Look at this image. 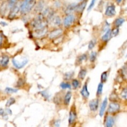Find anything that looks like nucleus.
<instances>
[{"mask_svg":"<svg viewBox=\"0 0 127 127\" xmlns=\"http://www.w3.org/2000/svg\"><path fill=\"white\" fill-rule=\"evenodd\" d=\"M31 26L35 30L41 29L47 27L48 21L42 14H39L36 18H35L31 22Z\"/></svg>","mask_w":127,"mask_h":127,"instance_id":"1","label":"nucleus"},{"mask_svg":"<svg viewBox=\"0 0 127 127\" xmlns=\"http://www.w3.org/2000/svg\"><path fill=\"white\" fill-rule=\"evenodd\" d=\"M35 4V0H24L20 6V11L21 14H27L32 9Z\"/></svg>","mask_w":127,"mask_h":127,"instance_id":"2","label":"nucleus"},{"mask_svg":"<svg viewBox=\"0 0 127 127\" xmlns=\"http://www.w3.org/2000/svg\"><path fill=\"white\" fill-rule=\"evenodd\" d=\"M28 62V59L26 57L22 56H17L12 60V64L17 69H21L24 67Z\"/></svg>","mask_w":127,"mask_h":127,"instance_id":"3","label":"nucleus"},{"mask_svg":"<svg viewBox=\"0 0 127 127\" xmlns=\"http://www.w3.org/2000/svg\"><path fill=\"white\" fill-rule=\"evenodd\" d=\"M120 105L117 102H112L109 105V108H108V112L110 114H114L116 113L120 110Z\"/></svg>","mask_w":127,"mask_h":127,"instance_id":"4","label":"nucleus"},{"mask_svg":"<svg viewBox=\"0 0 127 127\" xmlns=\"http://www.w3.org/2000/svg\"><path fill=\"white\" fill-rule=\"evenodd\" d=\"M75 21V17L73 14H68L66 16L63 21V25L65 27H69Z\"/></svg>","mask_w":127,"mask_h":127,"instance_id":"5","label":"nucleus"},{"mask_svg":"<svg viewBox=\"0 0 127 127\" xmlns=\"http://www.w3.org/2000/svg\"><path fill=\"white\" fill-rule=\"evenodd\" d=\"M63 34V30L61 29H57L52 31L49 33V38L50 39H56L62 36Z\"/></svg>","mask_w":127,"mask_h":127,"instance_id":"6","label":"nucleus"},{"mask_svg":"<svg viewBox=\"0 0 127 127\" xmlns=\"http://www.w3.org/2000/svg\"><path fill=\"white\" fill-rule=\"evenodd\" d=\"M20 11V6L17 4H15L11 7V9L10 11L9 14L8 18L9 19H12L14 18L16 16V15L17 14V13L19 12V11Z\"/></svg>","mask_w":127,"mask_h":127,"instance_id":"7","label":"nucleus"},{"mask_svg":"<svg viewBox=\"0 0 127 127\" xmlns=\"http://www.w3.org/2000/svg\"><path fill=\"white\" fill-rule=\"evenodd\" d=\"M47 32H48L47 27H45V28L41 29L35 30L33 35L36 38H42L47 35Z\"/></svg>","mask_w":127,"mask_h":127,"instance_id":"8","label":"nucleus"},{"mask_svg":"<svg viewBox=\"0 0 127 127\" xmlns=\"http://www.w3.org/2000/svg\"><path fill=\"white\" fill-rule=\"evenodd\" d=\"M76 119H77L76 112L75 109H74V108H73V107H72L71 110H70V112H69V124H70V125L73 124L74 122H75Z\"/></svg>","mask_w":127,"mask_h":127,"instance_id":"9","label":"nucleus"},{"mask_svg":"<svg viewBox=\"0 0 127 127\" xmlns=\"http://www.w3.org/2000/svg\"><path fill=\"white\" fill-rule=\"evenodd\" d=\"M115 13H116V11H115V6L114 5H110L108 6L105 12V14L109 17L114 16Z\"/></svg>","mask_w":127,"mask_h":127,"instance_id":"10","label":"nucleus"},{"mask_svg":"<svg viewBox=\"0 0 127 127\" xmlns=\"http://www.w3.org/2000/svg\"><path fill=\"white\" fill-rule=\"evenodd\" d=\"M89 108L92 111H96L99 107V100L97 99H93L89 102Z\"/></svg>","mask_w":127,"mask_h":127,"instance_id":"11","label":"nucleus"},{"mask_svg":"<svg viewBox=\"0 0 127 127\" xmlns=\"http://www.w3.org/2000/svg\"><path fill=\"white\" fill-rule=\"evenodd\" d=\"M9 58L7 55H2L0 57V66L6 67L8 64Z\"/></svg>","mask_w":127,"mask_h":127,"instance_id":"12","label":"nucleus"},{"mask_svg":"<svg viewBox=\"0 0 127 127\" xmlns=\"http://www.w3.org/2000/svg\"><path fill=\"white\" fill-rule=\"evenodd\" d=\"M107 103H108V99L107 98L105 97L104 99V101L102 102L101 104V107H100V111H99V115L100 117H102L103 115H104V112L105 111V109L107 107Z\"/></svg>","mask_w":127,"mask_h":127,"instance_id":"13","label":"nucleus"},{"mask_svg":"<svg viewBox=\"0 0 127 127\" xmlns=\"http://www.w3.org/2000/svg\"><path fill=\"white\" fill-rule=\"evenodd\" d=\"M8 7H9L8 2L7 1H4V2H2V5H1V7H0V13L1 14V15L4 16L5 14L7 12Z\"/></svg>","mask_w":127,"mask_h":127,"instance_id":"14","label":"nucleus"},{"mask_svg":"<svg viewBox=\"0 0 127 127\" xmlns=\"http://www.w3.org/2000/svg\"><path fill=\"white\" fill-rule=\"evenodd\" d=\"M81 94L82 96L84 98H88L89 96V93L88 91V86H87V83H85L83 87V89L81 91Z\"/></svg>","mask_w":127,"mask_h":127,"instance_id":"15","label":"nucleus"},{"mask_svg":"<svg viewBox=\"0 0 127 127\" xmlns=\"http://www.w3.org/2000/svg\"><path fill=\"white\" fill-rule=\"evenodd\" d=\"M52 26H60L61 24V19L59 16H53L51 19Z\"/></svg>","mask_w":127,"mask_h":127,"instance_id":"16","label":"nucleus"},{"mask_svg":"<svg viewBox=\"0 0 127 127\" xmlns=\"http://www.w3.org/2000/svg\"><path fill=\"white\" fill-rule=\"evenodd\" d=\"M76 6L77 4L75 3H73L69 5V6L66 7V9L65 10L66 14H71V12H73L74 11H76Z\"/></svg>","mask_w":127,"mask_h":127,"instance_id":"17","label":"nucleus"},{"mask_svg":"<svg viewBox=\"0 0 127 127\" xmlns=\"http://www.w3.org/2000/svg\"><path fill=\"white\" fill-rule=\"evenodd\" d=\"M86 3H87L86 1H83L81 3L79 4H77L76 11H77L79 12H83V10H84V8H85L86 6Z\"/></svg>","mask_w":127,"mask_h":127,"instance_id":"18","label":"nucleus"},{"mask_svg":"<svg viewBox=\"0 0 127 127\" xmlns=\"http://www.w3.org/2000/svg\"><path fill=\"white\" fill-rule=\"evenodd\" d=\"M114 125V119L112 117L108 116L107 117L105 125L106 127H113Z\"/></svg>","mask_w":127,"mask_h":127,"instance_id":"19","label":"nucleus"},{"mask_svg":"<svg viewBox=\"0 0 127 127\" xmlns=\"http://www.w3.org/2000/svg\"><path fill=\"white\" fill-rule=\"evenodd\" d=\"M110 37H111V30L108 29L107 30L105 34L102 37V40L104 42H107V41L110 39Z\"/></svg>","mask_w":127,"mask_h":127,"instance_id":"20","label":"nucleus"},{"mask_svg":"<svg viewBox=\"0 0 127 127\" xmlns=\"http://www.w3.org/2000/svg\"><path fill=\"white\" fill-rule=\"evenodd\" d=\"M71 96H72V94H71V92L70 91H68V93H66V94L65 95V96H64V104H65L66 105H68V104H69Z\"/></svg>","mask_w":127,"mask_h":127,"instance_id":"21","label":"nucleus"},{"mask_svg":"<svg viewBox=\"0 0 127 127\" xmlns=\"http://www.w3.org/2000/svg\"><path fill=\"white\" fill-rule=\"evenodd\" d=\"M124 22H125V19L124 18H118L115 21L114 24H115V27L118 28V27H120L124 23Z\"/></svg>","mask_w":127,"mask_h":127,"instance_id":"22","label":"nucleus"},{"mask_svg":"<svg viewBox=\"0 0 127 127\" xmlns=\"http://www.w3.org/2000/svg\"><path fill=\"white\" fill-rule=\"evenodd\" d=\"M87 71L85 69H81V71H79V74H78V78L80 79H84V78H85L86 75Z\"/></svg>","mask_w":127,"mask_h":127,"instance_id":"23","label":"nucleus"},{"mask_svg":"<svg viewBox=\"0 0 127 127\" xmlns=\"http://www.w3.org/2000/svg\"><path fill=\"white\" fill-rule=\"evenodd\" d=\"M103 83H100V84L98 85L97 87V95H101L102 93V91H103Z\"/></svg>","mask_w":127,"mask_h":127,"instance_id":"24","label":"nucleus"},{"mask_svg":"<svg viewBox=\"0 0 127 127\" xmlns=\"http://www.w3.org/2000/svg\"><path fill=\"white\" fill-rule=\"evenodd\" d=\"M17 89H14V88H6L5 89V92L7 94H13V93H16L17 92Z\"/></svg>","mask_w":127,"mask_h":127,"instance_id":"25","label":"nucleus"},{"mask_svg":"<svg viewBox=\"0 0 127 127\" xmlns=\"http://www.w3.org/2000/svg\"><path fill=\"white\" fill-rule=\"evenodd\" d=\"M107 79V72L104 71L101 74V82L102 83L106 82Z\"/></svg>","mask_w":127,"mask_h":127,"instance_id":"26","label":"nucleus"},{"mask_svg":"<svg viewBox=\"0 0 127 127\" xmlns=\"http://www.w3.org/2000/svg\"><path fill=\"white\" fill-rule=\"evenodd\" d=\"M15 102H16V100H15L14 98L11 97L8 100H7V102H6V106L7 107H10L11 105H12V104H14Z\"/></svg>","mask_w":127,"mask_h":127,"instance_id":"27","label":"nucleus"},{"mask_svg":"<svg viewBox=\"0 0 127 127\" xmlns=\"http://www.w3.org/2000/svg\"><path fill=\"white\" fill-rule=\"evenodd\" d=\"M72 85H73V88H74V89H76V88H79V85H80L79 81L78 79H73V80L72 81Z\"/></svg>","mask_w":127,"mask_h":127,"instance_id":"28","label":"nucleus"},{"mask_svg":"<svg viewBox=\"0 0 127 127\" xmlns=\"http://www.w3.org/2000/svg\"><path fill=\"white\" fill-rule=\"evenodd\" d=\"M60 87L62 89H70L71 88V85L69 83H62L60 84Z\"/></svg>","mask_w":127,"mask_h":127,"instance_id":"29","label":"nucleus"},{"mask_svg":"<svg viewBox=\"0 0 127 127\" xmlns=\"http://www.w3.org/2000/svg\"><path fill=\"white\" fill-rule=\"evenodd\" d=\"M97 57V53L95 52H91L90 55V61L91 62H94L95 60Z\"/></svg>","mask_w":127,"mask_h":127,"instance_id":"30","label":"nucleus"},{"mask_svg":"<svg viewBox=\"0 0 127 127\" xmlns=\"http://www.w3.org/2000/svg\"><path fill=\"white\" fill-rule=\"evenodd\" d=\"M119 28H115L111 31V37H114L115 36L119 34Z\"/></svg>","mask_w":127,"mask_h":127,"instance_id":"31","label":"nucleus"},{"mask_svg":"<svg viewBox=\"0 0 127 127\" xmlns=\"http://www.w3.org/2000/svg\"><path fill=\"white\" fill-rule=\"evenodd\" d=\"M78 62H79V63H82L83 62H84V61L86 60H87L86 55L83 54V55H82L79 56V57H78Z\"/></svg>","mask_w":127,"mask_h":127,"instance_id":"32","label":"nucleus"},{"mask_svg":"<svg viewBox=\"0 0 127 127\" xmlns=\"http://www.w3.org/2000/svg\"><path fill=\"white\" fill-rule=\"evenodd\" d=\"M95 43H96V42H95V40H91L90 42L89 43V45H88V48H89V50L93 49V48L94 47V46H95Z\"/></svg>","mask_w":127,"mask_h":127,"instance_id":"33","label":"nucleus"},{"mask_svg":"<svg viewBox=\"0 0 127 127\" xmlns=\"http://www.w3.org/2000/svg\"><path fill=\"white\" fill-rule=\"evenodd\" d=\"M121 96L122 97L124 98V99L126 100L127 98V88H124L123 89V91H122L121 93Z\"/></svg>","mask_w":127,"mask_h":127,"instance_id":"34","label":"nucleus"},{"mask_svg":"<svg viewBox=\"0 0 127 127\" xmlns=\"http://www.w3.org/2000/svg\"><path fill=\"white\" fill-rule=\"evenodd\" d=\"M122 71L123 77L124 78V79H126V77H127V66H126V65H124V66L122 67Z\"/></svg>","mask_w":127,"mask_h":127,"instance_id":"35","label":"nucleus"},{"mask_svg":"<svg viewBox=\"0 0 127 127\" xmlns=\"http://www.w3.org/2000/svg\"><path fill=\"white\" fill-rule=\"evenodd\" d=\"M95 1H96V0H92L91 2V3H90V4H89V7H88V11H91V10L93 9V7H94V4H95Z\"/></svg>","mask_w":127,"mask_h":127,"instance_id":"36","label":"nucleus"},{"mask_svg":"<svg viewBox=\"0 0 127 127\" xmlns=\"http://www.w3.org/2000/svg\"><path fill=\"white\" fill-rule=\"evenodd\" d=\"M17 0H9L8 1V5L9 7H12L14 5H15V3L16 2Z\"/></svg>","mask_w":127,"mask_h":127,"instance_id":"37","label":"nucleus"},{"mask_svg":"<svg viewBox=\"0 0 127 127\" xmlns=\"http://www.w3.org/2000/svg\"><path fill=\"white\" fill-rule=\"evenodd\" d=\"M72 76H73V73H66L65 75H64V78H65V79H69L71 78Z\"/></svg>","mask_w":127,"mask_h":127,"instance_id":"38","label":"nucleus"},{"mask_svg":"<svg viewBox=\"0 0 127 127\" xmlns=\"http://www.w3.org/2000/svg\"><path fill=\"white\" fill-rule=\"evenodd\" d=\"M2 41H3V33L0 31V46L2 45Z\"/></svg>","mask_w":127,"mask_h":127,"instance_id":"39","label":"nucleus"},{"mask_svg":"<svg viewBox=\"0 0 127 127\" xmlns=\"http://www.w3.org/2000/svg\"><path fill=\"white\" fill-rule=\"evenodd\" d=\"M23 83H24V81H23V79H22L21 78V79H19V80L17 81V86H21L23 85Z\"/></svg>","mask_w":127,"mask_h":127,"instance_id":"40","label":"nucleus"},{"mask_svg":"<svg viewBox=\"0 0 127 127\" xmlns=\"http://www.w3.org/2000/svg\"><path fill=\"white\" fill-rule=\"evenodd\" d=\"M4 114V111L2 109L0 108V115H3Z\"/></svg>","mask_w":127,"mask_h":127,"instance_id":"41","label":"nucleus"},{"mask_svg":"<svg viewBox=\"0 0 127 127\" xmlns=\"http://www.w3.org/2000/svg\"><path fill=\"white\" fill-rule=\"evenodd\" d=\"M0 24H1L2 26H6L7 25V24L6 23V22H0Z\"/></svg>","mask_w":127,"mask_h":127,"instance_id":"42","label":"nucleus"},{"mask_svg":"<svg viewBox=\"0 0 127 127\" xmlns=\"http://www.w3.org/2000/svg\"><path fill=\"white\" fill-rule=\"evenodd\" d=\"M55 125L57 127H59V125H60V121L58 120V121H57L55 122Z\"/></svg>","mask_w":127,"mask_h":127,"instance_id":"43","label":"nucleus"},{"mask_svg":"<svg viewBox=\"0 0 127 127\" xmlns=\"http://www.w3.org/2000/svg\"><path fill=\"white\" fill-rule=\"evenodd\" d=\"M122 1V0H117V2H119V3H120V2H121Z\"/></svg>","mask_w":127,"mask_h":127,"instance_id":"44","label":"nucleus"}]
</instances>
